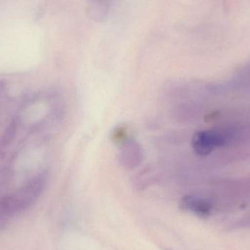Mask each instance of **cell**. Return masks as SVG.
Segmentation results:
<instances>
[{
    "instance_id": "1",
    "label": "cell",
    "mask_w": 250,
    "mask_h": 250,
    "mask_svg": "<svg viewBox=\"0 0 250 250\" xmlns=\"http://www.w3.org/2000/svg\"><path fill=\"white\" fill-rule=\"evenodd\" d=\"M227 135L216 131H201L192 138V148L200 155H207L227 141Z\"/></svg>"
},
{
    "instance_id": "2",
    "label": "cell",
    "mask_w": 250,
    "mask_h": 250,
    "mask_svg": "<svg viewBox=\"0 0 250 250\" xmlns=\"http://www.w3.org/2000/svg\"><path fill=\"white\" fill-rule=\"evenodd\" d=\"M121 164L126 168H135L141 164L143 160V151L141 146L133 140L124 143L120 151Z\"/></svg>"
},
{
    "instance_id": "3",
    "label": "cell",
    "mask_w": 250,
    "mask_h": 250,
    "mask_svg": "<svg viewBox=\"0 0 250 250\" xmlns=\"http://www.w3.org/2000/svg\"><path fill=\"white\" fill-rule=\"evenodd\" d=\"M181 207L184 210L190 211L197 215L207 217L211 214L214 205L212 201L208 198L197 195H188L182 198Z\"/></svg>"
},
{
    "instance_id": "4",
    "label": "cell",
    "mask_w": 250,
    "mask_h": 250,
    "mask_svg": "<svg viewBox=\"0 0 250 250\" xmlns=\"http://www.w3.org/2000/svg\"><path fill=\"white\" fill-rule=\"evenodd\" d=\"M19 125V122L18 119L13 120V121L10 123V124L6 129L5 132L3 135L2 139H1V143H2L3 145H8L13 141V138L16 136Z\"/></svg>"
},
{
    "instance_id": "5",
    "label": "cell",
    "mask_w": 250,
    "mask_h": 250,
    "mask_svg": "<svg viewBox=\"0 0 250 250\" xmlns=\"http://www.w3.org/2000/svg\"><path fill=\"white\" fill-rule=\"evenodd\" d=\"M4 88H5V83L0 81V94L4 91Z\"/></svg>"
}]
</instances>
